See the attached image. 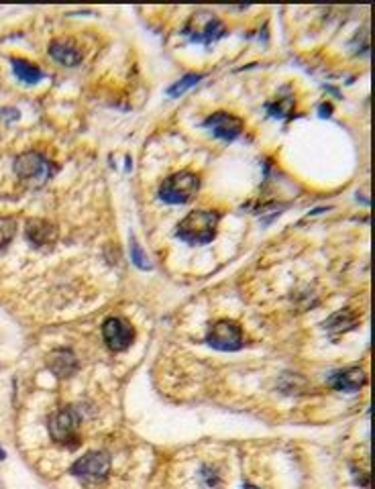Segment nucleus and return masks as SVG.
Returning <instances> with one entry per match:
<instances>
[{
	"mask_svg": "<svg viewBox=\"0 0 375 489\" xmlns=\"http://www.w3.org/2000/svg\"><path fill=\"white\" fill-rule=\"evenodd\" d=\"M49 53L56 61H60L61 65H68V68H74L82 61V51L70 43H63V41H53L49 45Z\"/></svg>",
	"mask_w": 375,
	"mask_h": 489,
	"instance_id": "f8f14e48",
	"label": "nucleus"
},
{
	"mask_svg": "<svg viewBox=\"0 0 375 489\" xmlns=\"http://www.w3.org/2000/svg\"><path fill=\"white\" fill-rule=\"evenodd\" d=\"M367 381V375L363 369L359 367H353V369H345V371L333 373L329 383L338 391H345V393H351V391L361 390Z\"/></svg>",
	"mask_w": 375,
	"mask_h": 489,
	"instance_id": "9d476101",
	"label": "nucleus"
},
{
	"mask_svg": "<svg viewBox=\"0 0 375 489\" xmlns=\"http://www.w3.org/2000/svg\"><path fill=\"white\" fill-rule=\"evenodd\" d=\"M25 235L29 239L31 245L35 247H41V245H49L56 241L58 236V231L51 222L47 220H41V218H33L27 222V229H25Z\"/></svg>",
	"mask_w": 375,
	"mask_h": 489,
	"instance_id": "9b49d317",
	"label": "nucleus"
},
{
	"mask_svg": "<svg viewBox=\"0 0 375 489\" xmlns=\"http://www.w3.org/2000/svg\"><path fill=\"white\" fill-rule=\"evenodd\" d=\"M13 70L17 74V78L25 84H35L43 78V72L39 68L31 65L29 61H23V59H13Z\"/></svg>",
	"mask_w": 375,
	"mask_h": 489,
	"instance_id": "ddd939ff",
	"label": "nucleus"
},
{
	"mask_svg": "<svg viewBox=\"0 0 375 489\" xmlns=\"http://www.w3.org/2000/svg\"><path fill=\"white\" fill-rule=\"evenodd\" d=\"M202 479H204V483H206L208 488H215L218 483V475L210 469V467H204V469H202Z\"/></svg>",
	"mask_w": 375,
	"mask_h": 489,
	"instance_id": "aec40b11",
	"label": "nucleus"
},
{
	"mask_svg": "<svg viewBox=\"0 0 375 489\" xmlns=\"http://www.w3.org/2000/svg\"><path fill=\"white\" fill-rule=\"evenodd\" d=\"M206 343L218 351H237L243 345V331L233 320H220L208 331Z\"/></svg>",
	"mask_w": 375,
	"mask_h": 489,
	"instance_id": "39448f33",
	"label": "nucleus"
},
{
	"mask_svg": "<svg viewBox=\"0 0 375 489\" xmlns=\"http://www.w3.org/2000/svg\"><path fill=\"white\" fill-rule=\"evenodd\" d=\"M224 35V25L220 23V20L217 19H210L208 20V25L204 27V31H202V35L200 37H196L194 41H200V43H212V41L220 39Z\"/></svg>",
	"mask_w": 375,
	"mask_h": 489,
	"instance_id": "2eb2a0df",
	"label": "nucleus"
},
{
	"mask_svg": "<svg viewBox=\"0 0 375 489\" xmlns=\"http://www.w3.org/2000/svg\"><path fill=\"white\" fill-rule=\"evenodd\" d=\"M218 222L217 210H194L178 224V236L188 245H208L217 236Z\"/></svg>",
	"mask_w": 375,
	"mask_h": 489,
	"instance_id": "f257e3e1",
	"label": "nucleus"
},
{
	"mask_svg": "<svg viewBox=\"0 0 375 489\" xmlns=\"http://www.w3.org/2000/svg\"><path fill=\"white\" fill-rule=\"evenodd\" d=\"M131 255H133V261H135L137 267H141V269H151V263H147V257L143 255L141 247L135 243V239H131Z\"/></svg>",
	"mask_w": 375,
	"mask_h": 489,
	"instance_id": "6ab92c4d",
	"label": "nucleus"
},
{
	"mask_svg": "<svg viewBox=\"0 0 375 489\" xmlns=\"http://www.w3.org/2000/svg\"><path fill=\"white\" fill-rule=\"evenodd\" d=\"M102 336H104V343L110 351L120 353L131 347V343L135 338V331L122 318H108L102 326Z\"/></svg>",
	"mask_w": 375,
	"mask_h": 489,
	"instance_id": "0eeeda50",
	"label": "nucleus"
},
{
	"mask_svg": "<svg viewBox=\"0 0 375 489\" xmlns=\"http://www.w3.org/2000/svg\"><path fill=\"white\" fill-rule=\"evenodd\" d=\"M204 127L212 131V135L222 141H235L243 131V122L241 118L233 117L229 113H215L212 117H208L204 120Z\"/></svg>",
	"mask_w": 375,
	"mask_h": 489,
	"instance_id": "6e6552de",
	"label": "nucleus"
},
{
	"mask_svg": "<svg viewBox=\"0 0 375 489\" xmlns=\"http://www.w3.org/2000/svg\"><path fill=\"white\" fill-rule=\"evenodd\" d=\"M78 426H80V412L72 406L56 412L49 418V434L56 443L63 447L76 449L80 445L78 440Z\"/></svg>",
	"mask_w": 375,
	"mask_h": 489,
	"instance_id": "20e7f679",
	"label": "nucleus"
},
{
	"mask_svg": "<svg viewBox=\"0 0 375 489\" xmlns=\"http://www.w3.org/2000/svg\"><path fill=\"white\" fill-rule=\"evenodd\" d=\"M17 235V220L0 216V251L15 239Z\"/></svg>",
	"mask_w": 375,
	"mask_h": 489,
	"instance_id": "dca6fc26",
	"label": "nucleus"
},
{
	"mask_svg": "<svg viewBox=\"0 0 375 489\" xmlns=\"http://www.w3.org/2000/svg\"><path fill=\"white\" fill-rule=\"evenodd\" d=\"M110 471V457L106 452H88L78 459L72 467V473L82 481H102Z\"/></svg>",
	"mask_w": 375,
	"mask_h": 489,
	"instance_id": "423d86ee",
	"label": "nucleus"
},
{
	"mask_svg": "<svg viewBox=\"0 0 375 489\" xmlns=\"http://www.w3.org/2000/svg\"><path fill=\"white\" fill-rule=\"evenodd\" d=\"M47 369L53 373L56 377H61V379L72 377L74 371L78 369L76 355L70 351V349H58V351H53L47 357Z\"/></svg>",
	"mask_w": 375,
	"mask_h": 489,
	"instance_id": "1a4fd4ad",
	"label": "nucleus"
},
{
	"mask_svg": "<svg viewBox=\"0 0 375 489\" xmlns=\"http://www.w3.org/2000/svg\"><path fill=\"white\" fill-rule=\"evenodd\" d=\"M15 174L29 188H39L51 177L53 165L41 153L29 151V153H23L15 159Z\"/></svg>",
	"mask_w": 375,
	"mask_h": 489,
	"instance_id": "f03ea898",
	"label": "nucleus"
},
{
	"mask_svg": "<svg viewBox=\"0 0 375 489\" xmlns=\"http://www.w3.org/2000/svg\"><path fill=\"white\" fill-rule=\"evenodd\" d=\"M320 117L322 118L331 117V104H320Z\"/></svg>",
	"mask_w": 375,
	"mask_h": 489,
	"instance_id": "412c9836",
	"label": "nucleus"
},
{
	"mask_svg": "<svg viewBox=\"0 0 375 489\" xmlns=\"http://www.w3.org/2000/svg\"><path fill=\"white\" fill-rule=\"evenodd\" d=\"M353 324H355V318L351 316V312H349V310H341V312L333 314V316L326 320L324 329H326L329 333L338 334L349 331V329H353Z\"/></svg>",
	"mask_w": 375,
	"mask_h": 489,
	"instance_id": "4468645a",
	"label": "nucleus"
},
{
	"mask_svg": "<svg viewBox=\"0 0 375 489\" xmlns=\"http://www.w3.org/2000/svg\"><path fill=\"white\" fill-rule=\"evenodd\" d=\"M245 489H257V488H253V485H247V488H245Z\"/></svg>",
	"mask_w": 375,
	"mask_h": 489,
	"instance_id": "5701e85b",
	"label": "nucleus"
},
{
	"mask_svg": "<svg viewBox=\"0 0 375 489\" xmlns=\"http://www.w3.org/2000/svg\"><path fill=\"white\" fill-rule=\"evenodd\" d=\"M200 190V177L192 172H178L170 176L159 188V198L167 204H186Z\"/></svg>",
	"mask_w": 375,
	"mask_h": 489,
	"instance_id": "7ed1b4c3",
	"label": "nucleus"
},
{
	"mask_svg": "<svg viewBox=\"0 0 375 489\" xmlns=\"http://www.w3.org/2000/svg\"><path fill=\"white\" fill-rule=\"evenodd\" d=\"M202 80V76H198V74H188V76H184V78L179 80V82H176L170 90H167V94L172 98H178L182 96L188 88H192V86H196L198 82Z\"/></svg>",
	"mask_w": 375,
	"mask_h": 489,
	"instance_id": "f3484780",
	"label": "nucleus"
},
{
	"mask_svg": "<svg viewBox=\"0 0 375 489\" xmlns=\"http://www.w3.org/2000/svg\"><path fill=\"white\" fill-rule=\"evenodd\" d=\"M292 98H288V102L286 100H279L277 104H267V113H272L274 117L277 118H286L288 117V113L292 110Z\"/></svg>",
	"mask_w": 375,
	"mask_h": 489,
	"instance_id": "a211bd4d",
	"label": "nucleus"
},
{
	"mask_svg": "<svg viewBox=\"0 0 375 489\" xmlns=\"http://www.w3.org/2000/svg\"><path fill=\"white\" fill-rule=\"evenodd\" d=\"M2 459H4V450L0 449V461H2Z\"/></svg>",
	"mask_w": 375,
	"mask_h": 489,
	"instance_id": "4be33fe9",
	"label": "nucleus"
}]
</instances>
